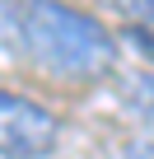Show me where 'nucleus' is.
Masks as SVG:
<instances>
[{
	"label": "nucleus",
	"instance_id": "4",
	"mask_svg": "<svg viewBox=\"0 0 154 159\" xmlns=\"http://www.w3.org/2000/svg\"><path fill=\"white\" fill-rule=\"evenodd\" d=\"M19 14H24L19 0H0V56L19 47Z\"/></svg>",
	"mask_w": 154,
	"mask_h": 159
},
{
	"label": "nucleus",
	"instance_id": "5",
	"mask_svg": "<svg viewBox=\"0 0 154 159\" xmlns=\"http://www.w3.org/2000/svg\"><path fill=\"white\" fill-rule=\"evenodd\" d=\"M121 154H126V159H154V140H131Z\"/></svg>",
	"mask_w": 154,
	"mask_h": 159
},
{
	"label": "nucleus",
	"instance_id": "2",
	"mask_svg": "<svg viewBox=\"0 0 154 159\" xmlns=\"http://www.w3.org/2000/svg\"><path fill=\"white\" fill-rule=\"evenodd\" d=\"M61 140V122L28 94L0 89V159H47Z\"/></svg>",
	"mask_w": 154,
	"mask_h": 159
},
{
	"label": "nucleus",
	"instance_id": "1",
	"mask_svg": "<svg viewBox=\"0 0 154 159\" xmlns=\"http://www.w3.org/2000/svg\"><path fill=\"white\" fill-rule=\"evenodd\" d=\"M19 47L56 80H98L117 66L112 28L65 0H28L19 14Z\"/></svg>",
	"mask_w": 154,
	"mask_h": 159
},
{
	"label": "nucleus",
	"instance_id": "3",
	"mask_svg": "<svg viewBox=\"0 0 154 159\" xmlns=\"http://www.w3.org/2000/svg\"><path fill=\"white\" fill-rule=\"evenodd\" d=\"M121 98H126V108H131L140 122L154 126V70H135V75H126Z\"/></svg>",
	"mask_w": 154,
	"mask_h": 159
}]
</instances>
